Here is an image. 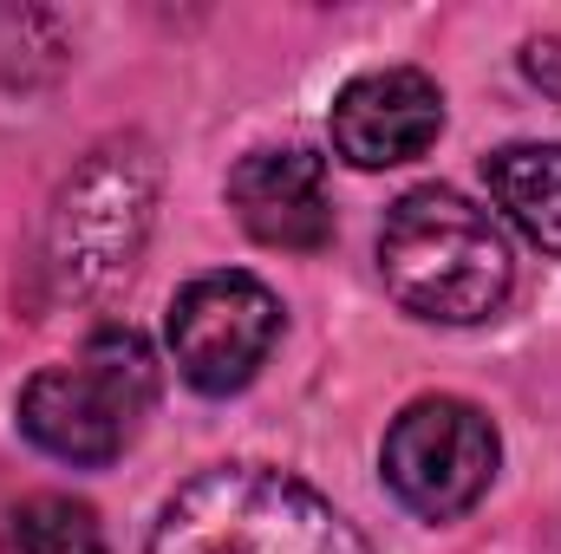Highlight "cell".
<instances>
[{"label":"cell","mask_w":561,"mask_h":554,"mask_svg":"<svg viewBox=\"0 0 561 554\" xmlns=\"http://www.w3.org/2000/svg\"><path fill=\"white\" fill-rule=\"evenodd\" d=\"M379 275L405 313L437 326H477L510 300L516 262L490 209L424 183L405 189L379 222Z\"/></svg>","instance_id":"1"},{"label":"cell","mask_w":561,"mask_h":554,"mask_svg":"<svg viewBox=\"0 0 561 554\" xmlns=\"http://www.w3.org/2000/svg\"><path fill=\"white\" fill-rule=\"evenodd\" d=\"M144 554H373V542L300 476L216 463L163 503Z\"/></svg>","instance_id":"2"},{"label":"cell","mask_w":561,"mask_h":554,"mask_svg":"<svg viewBox=\"0 0 561 554\" xmlns=\"http://www.w3.org/2000/svg\"><path fill=\"white\" fill-rule=\"evenodd\" d=\"M150 405H157V353H150V339L138 326H105L72 359L26 379L20 430L46 457H59L72 470H105L138 443Z\"/></svg>","instance_id":"3"},{"label":"cell","mask_w":561,"mask_h":554,"mask_svg":"<svg viewBox=\"0 0 561 554\" xmlns=\"http://www.w3.org/2000/svg\"><path fill=\"white\" fill-rule=\"evenodd\" d=\"M150 209H157V157L138 138L92 150L53 203V229H46L53 287L66 300H92L112 280H125L150 235Z\"/></svg>","instance_id":"4"},{"label":"cell","mask_w":561,"mask_h":554,"mask_svg":"<svg viewBox=\"0 0 561 554\" xmlns=\"http://www.w3.org/2000/svg\"><path fill=\"white\" fill-rule=\"evenodd\" d=\"M496 424L477 412L470 399H419L392 417L386 430V450H379V470H386V489L424 516V522H450L463 516L490 476H496Z\"/></svg>","instance_id":"5"},{"label":"cell","mask_w":561,"mask_h":554,"mask_svg":"<svg viewBox=\"0 0 561 554\" xmlns=\"http://www.w3.org/2000/svg\"><path fill=\"white\" fill-rule=\"evenodd\" d=\"M275 339H280V300L242 268L196 275L170 300V353H176V372L203 399L242 392L268 366Z\"/></svg>","instance_id":"6"},{"label":"cell","mask_w":561,"mask_h":554,"mask_svg":"<svg viewBox=\"0 0 561 554\" xmlns=\"http://www.w3.org/2000/svg\"><path fill=\"white\" fill-rule=\"evenodd\" d=\"M444 131V92L419 66H379L359 72L333 99V150L353 170H392L424 157Z\"/></svg>","instance_id":"7"},{"label":"cell","mask_w":561,"mask_h":554,"mask_svg":"<svg viewBox=\"0 0 561 554\" xmlns=\"http://www.w3.org/2000/svg\"><path fill=\"white\" fill-rule=\"evenodd\" d=\"M229 209L236 222L287 255H313L333 242V196H327V163L300 143L280 150H249L229 170Z\"/></svg>","instance_id":"8"},{"label":"cell","mask_w":561,"mask_h":554,"mask_svg":"<svg viewBox=\"0 0 561 554\" xmlns=\"http://www.w3.org/2000/svg\"><path fill=\"white\" fill-rule=\"evenodd\" d=\"M483 183L542 255H561V143H503L483 157Z\"/></svg>","instance_id":"9"},{"label":"cell","mask_w":561,"mask_h":554,"mask_svg":"<svg viewBox=\"0 0 561 554\" xmlns=\"http://www.w3.org/2000/svg\"><path fill=\"white\" fill-rule=\"evenodd\" d=\"M0 554H105V529L72 496H33L0 522Z\"/></svg>","instance_id":"10"},{"label":"cell","mask_w":561,"mask_h":554,"mask_svg":"<svg viewBox=\"0 0 561 554\" xmlns=\"http://www.w3.org/2000/svg\"><path fill=\"white\" fill-rule=\"evenodd\" d=\"M523 72H529L542 92L561 99V39H529V46H523Z\"/></svg>","instance_id":"11"}]
</instances>
